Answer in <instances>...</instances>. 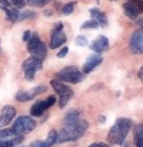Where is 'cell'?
Returning a JSON list of instances; mask_svg holds the SVG:
<instances>
[{
  "mask_svg": "<svg viewBox=\"0 0 143 147\" xmlns=\"http://www.w3.org/2000/svg\"><path fill=\"white\" fill-rule=\"evenodd\" d=\"M88 128V123L86 120L79 119L76 122L64 124V127L58 134L56 143H66V142H75L84 136Z\"/></svg>",
  "mask_w": 143,
  "mask_h": 147,
  "instance_id": "6da1fadb",
  "label": "cell"
},
{
  "mask_svg": "<svg viewBox=\"0 0 143 147\" xmlns=\"http://www.w3.org/2000/svg\"><path fill=\"white\" fill-rule=\"evenodd\" d=\"M132 120L126 117H120L116 120L108 133V141L115 145H122L132 128Z\"/></svg>",
  "mask_w": 143,
  "mask_h": 147,
  "instance_id": "7a4b0ae2",
  "label": "cell"
},
{
  "mask_svg": "<svg viewBox=\"0 0 143 147\" xmlns=\"http://www.w3.org/2000/svg\"><path fill=\"white\" fill-rule=\"evenodd\" d=\"M58 81L71 84H79L86 78V74L81 71L76 66H66L56 73Z\"/></svg>",
  "mask_w": 143,
  "mask_h": 147,
  "instance_id": "3957f363",
  "label": "cell"
},
{
  "mask_svg": "<svg viewBox=\"0 0 143 147\" xmlns=\"http://www.w3.org/2000/svg\"><path fill=\"white\" fill-rule=\"evenodd\" d=\"M28 51L31 54L32 57L38 60L43 61L47 56V47L46 44L41 41V38L36 32L31 34V37L28 42Z\"/></svg>",
  "mask_w": 143,
  "mask_h": 147,
  "instance_id": "277c9868",
  "label": "cell"
},
{
  "mask_svg": "<svg viewBox=\"0 0 143 147\" xmlns=\"http://www.w3.org/2000/svg\"><path fill=\"white\" fill-rule=\"evenodd\" d=\"M36 127V122L30 116L21 115L18 117L12 124L11 129L16 136L25 135L32 132Z\"/></svg>",
  "mask_w": 143,
  "mask_h": 147,
  "instance_id": "5b68a950",
  "label": "cell"
},
{
  "mask_svg": "<svg viewBox=\"0 0 143 147\" xmlns=\"http://www.w3.org/2000/svg\"><path fill=\"white\" fill-rule=\"evenodd\" d=\"M50 86H52V88L54 89L56 93H58L59 95V101H58L59 108H61V109L66 108L69 100L73 96V90L68 86L63 84L60 81H58V80H54V79L50 80Z\"/></svg>",
  "mask_w": 143,
  "mask_h": 147,
  "instance_id": "8992f818",
  "label": "cell"
},
{
  "mask_svg": "<svg viewBox=\"0 0 143 147\" xmlns=\"http://www.w3.org/2000/svg\"><path fill=\"white\" fill-rule=\"evenodd\" d=\"M63 28L64 25L61 21H58L54 24L53 29L51 30L50 34L49 48L51 49H56L66 42L67 37L66 33L63 31Z\"/></svg>",
  "mask_w": 143,
  "mask_h": 147,
  "instance_id": "52a82bcc",
  "label": "cell"
},
{
  "mask_svg": "<svg viewBox=\"0 0 143 147\" xmlns=\"http://www.w3.org/2000/svg\"><path fill=\"white\" fill-rule=\"evenodd\" d=\"M21 67L24 71L26 79L28 81H32L35 78L36 71H40L43 68V61L31 57L22 63Z\"/></svg>",
  "mask_w": 143,
  "mask_h": 147,
  "instance_id": "ba28073f",
  "label": "cell"
},
{
  "mask_svg": "<svg viewBox=\"0 0 143 147\" xmlns=\"http://www.w3.org/2000/svg\"><path fill=\"white\" fill-rule=\"evenodd\" d=\"M57 101V99L54 95H50L47 99L43 100L36 101L30 109V114L32 116L35 117H40L43 115V113L49 109L50 107H52Z\"/></svg>",
  "mask_w": 143,
  "mask_h": 147,
  "instance_id": "9c48e42d",
  "label": "cell"
},
{
  "mask_svg": "<svg viewBox=\"0 0 143 147\" xmlns=\"http://www.w3.org/2000/svg\"><path fill=\"white\" fill-rule=\"evenodd\" d=\"M47 90V87L43 85H39L36 86L30 90L28 91H20L16 93L15 99L18 101L20 102H25V101H28L33 100L35 96L38 94H41V93L44 92Z\"/></svg>",
  "mask_w": 143,
  "mask_h": 147,
  "instance_id": "30bf717a",
  "label": "cell"
},
{
  "mask_svg": "<svg viewBox=\"0 0 143 147\" xmlns=\"http://www.w3.org/2000/svg\"><path fill=\"white\" fill-rule=\"evenodd\" d=\"M130 49L135 55H141L143 52V32L142 29L135 31L130 39Z\"/></svg>",
  "mask_w": 143,
  "mask_h": 147,
  "instance_id": "8fae6325",
  "label": "cell"
},
{
  "mask_svg": "<svg viewBox=\"0 0 143 147\" xmlns=\"http://www.w3.org/2000/svg\"><path fill=\"white\" fill-rule=\"evenodd\" d=\"M102 61H103V58L100 54L93 53V54H91L86 59V62L82 66V72L86 75L91 73L102 63Z\"/></svg>",
  "mask_w": 143,
  "mask_h": 147,
  "instance_id": "7c38bea8",
  "label": "cell"
},
{
  "mask_svg": "<svg viewBox=\"0 0 143 147\" xmlns=\"http://www.w3.org/2000/svg\"><path fill=\"white\" fill-rule=\"evenodd\" d=\"M16 109L12 105H6L0 112V128H3L14 120L16 115Z\"/></svg>",
  "mask_w": 143,
  "mask_h": 147,
  "instance_id": "4fadbf2b",
  "label": "cell"
},
{
  "mask_svg": "<svg viewBox=\"0 0 143 147\" xmlns=\"http://www.w3.org/2000/svg\"><path fill=\"white\" fill-rule=\"evenodd\" d=\"M109 39L104 35H99L90 43L89 49L97 54H102L109 49Z\"/></svg>",
  "mask_w": 143,
  "mask_h": 147,
  "instance_id": "5bb4252c",
  "label": "cell"
},
{
  "mask_svg": "<svg viewBox=\"0 0 143 147\" xmlns=\"http://www.w3.org/2000/svg\"><path fill=\"white\" fill-rule=\"evenodd\" d=\"M89 12H90L92 19L95 20L100 26H102V28H105V26H107L108 19H107V16L104 12L101 11L98 8H96V7L90 9Z\"/></svg>",
  "mask_w": 143,
  "mask_h": 147,
  "instance_id": "9a60e30c",
  "label": "cell"
},
{
  "mask_svg": "<svg viewBox=\"0 0 143 147\" xmlns=\"http://www.w3.org/2000/svg\"><path fill=\"white\" fill-rule=\"evenodd\" d=\"M123 9H124L125 14L130 20H136L139 17L140 13H141L139 8L133 3H125L123 5Z\"/></svg>",
  "mask_w": 143,
  "mask_h": 147,
  "instance_id": "2e32d148",
  "label": "cell"
},
{
  "mask_svg": "<svg viewBox=\"0 0 143 147\" xmlns=\"http://www.w3.org/2000/svg\"><path fill=\"white\" fill-rule=\"evenodd\" d=\"M2 10H4V11L6 14V19L7 20L11 21L12 23H14L16 21L19 20V17H20V11L18 8H14V7H2Z\"/></svg>",
  "mask_w": 143,
  "mask_h": 147,
  "instance_id": "e0dca14e",
  "label": "cell"
},
{
  "mask_svg": "<svg viewBox=\"0 0 143 147\" xmlns=\"http://www.w3.org/2000/svg\"><path fill=\"white\" fill-rule=\"evenodd\" d=\"M134 141L135 147H143V127L142 124H138L134 130Z\"/></svg>",
  "mask_w": 143,
  "mask_h": 147,
  "instance_id": "ac0fdd59",
  "label": "cell"
},
{
  "mask_svg": "<svg viewBox=\"0 0 143 147\" xmlns=\"http://www.w3.org/2000/svg\"><path fill=\"white\" fill-rule=\"evenodd\" d=\"M24 141V136L19 135L12 138L4 140L0 142V147H15L16 145H19Z\"/></svg>",
  "mask_w": 143,
  "mask_h": 147,
  "instance_id": "d6986e66",
  "label": "cell"
},
{
  "mask_svg": "<svg viewBox=\"0 0 143 147\" xmlns=\"http://www.w3.org/2000/svg\"><path fill=\"white\" fill-rule=\"evenodd\" d=\"M80 115H81V112L77 109H71L69 110L66 116L64 118V123L67 124V123H71L73 122H76L77 120L80 119Z\"/></svg>",
  "mask_w": 143,
  "mask_h": 147,
  "instance_id": "ffe728a7",
  "label": "cell"
},
{
  "mask_svg": "<svg viewBox=\"0 0 143 147\" xmlns=\"http://www.w3.org/2000/svg\"><path fill=\"white\" fill-rule=\"evenodd\" d=\"M57 137H58L57 131L55 129H51L49 132L47 138L44 140L46 147H51V146H52L56 143V141H57Z\"/></svg>",
  "mask_w": 143,
  "mask_h": 147,
  "instance_id": "44dd1931",
  "label": "cell"
},
{
  "mask_svg": "<svg viewBox=\"0 0 143 147\" xmlns=\"http://www.w3.org/2000/svg\"><path fill=\"white\" fill-rule=\"evenodd\" d=\"M14 137H16V135L12 132L11 129H4L0 130V142L12 138Z\"/></svg>",
  "mask_w": 143,
  "mask_h": 147,
  "instance_id": "7402d4cb",
  "label": "cell"
},
{
  "mask_svg": "<svg viewBox=\"0 0 143 147\" xmlns=\"http://www.w3.org/2000/svg\"><path fill=\"white\" fill-rule=\"evenodd\" d=\"M36 16V13L34 11H30V10H27L24 11L23 12L20 13V17H19V20L18 21H23L25 20H29V19H34Z\"/></svg>",
  "mask_w": 143,
  "mask_h": 147,
  "instance_id": "603a6c76",
  "label": "cell"
},
{
  "mask_svg": "<svg viewBox=\"0 0 143 147\" xmlns=\"http://www.w3.org/2000/svg\"><path fill=\"white\" fill-rule=\"evenodd\" d=\"M99 28L98 23L93 19L85 21L81 26V29H96V28Z\"/></svg>",
  "mask_w": 143,
  "mask_h": 147,
  "instance_id": "cb8c5ba5",
  "label": "cell"
},
{
  "mask_svg": "<svg viewBox=\"0 0 143 147\" xmlns=\"http://www.w3.org/2000/svg\"><path fill=\"white\" fill-rule=\"evenodd\" d=\"M75 4H76L75 2H69V3H67V4L64 5L62 7V10H61V11H62L63 14H64V15H66V16L72 14V13L73 12V10H74V5H75Z\"/></svg>",
  "mask_w": 143,
  "mask_h": 147,
  "instance_id": "d4e9b609",
  "label": "cell"
},
{
  "mask_svg": "<svg viewBox=\"0 0 143 147\" xmlns=\"http://www.w3.org/2000/svg\"><path fill=\"white\" fill-rule=\"evenodd\" d=\"M49 1H50V0H27V3L30 6H34V7H43Z\"/></svg>",
  "mask_w": 143,
  "mask_h": 147,
  "instance_id": "484cf974",
  "label": "cell"
},
{
  "mask_svg": "<svg viewBox=\"0 0 143 147\" xmlns=\"http://www.w3.org/2000/svg\"><path fill=\"white\" fill-rule=\"evenodd\" d=\"M74 42H75V44L78 47H85V46H87L88 44L87 39L85 36H83V35H78V36H76Z\"/></svg>",
  "mask_w": 143,
  "mask_h": 147,
  "instance_id": "4316f807",
  "label": "cell"
},
{
  "mask_svg": "<svg viewBox=\"0 0 143 147\" xmlns=\"http://www.w3.org/2000/svg\"><path fill=\"white\" fill-rule=\"evenodd\" d=\"M10 1L19 9L24 8L26 5V0H10Z\"/></svg>",
  "mask_w": 143,
  "mask_h": 147,
  "instance_id": "83f0119b",
  "label": "cell"
},
{
  "mask_svg": "<svg viewBox=\"0 0 143 147\" xmlns=\"http://www.w3.org/2000/svg\"><path fill=\"white\" fill-rule=\"evenodd\" d=\"M68 52H69V49L68 47H64L61 49V50L58 53V58H64V57H66L68 54Z\"/></svg>",
  "mask_w": 143,
  "mask_h": 147,
  "instance_id": "f1b7e54d",
  "label": "cell"
},
{
  "mask_svg": "<svg viewBox=\"0 0 143 147\" xmlns=\"http://www.w3.org/2000/svg\"><path fill=\"white\" fill-rule=\"evenodd\" d=\"M131 3L135 5L139 8L140 12L143 11V0H131Z\"/></svg>",
  "mask_w": 143,
  "mask_h": 147,
  "instance_id": "f546056e",
  "label": "cell"
},
{
  "mask_svg": "<svg viewBox=\"0 0 143 147\" xmlns=\"http://www.w3.org/2000/svg\"><path fill=\"white\" fill-rule=\"evenodd\" d=\"M31 37V31L30 30H26L23 34V36H22V40L23 42H28V40L30 39Z\"/></svg>",
  "mask_w": 143,
  "mask_h": 147,
  "instance_id": "4dcf8cb0",
  "label": "cell"
},
{
  "mask_svg": "<svg viewBox=\"0 0 143 147\" xmlns=\"http://www.w3.org/2000/svg\"><path fill=\"white\" fill-rule=\"evenodd\" d=\"M11 2L9 0H0V8L2 7H10Z\"/></svg>",
  "mask_w": 143,
  "mask_h": 147,
  "instance_id": "1f68e13d",
  "label": "cell"
},
{
  "mask_svg": "<svg viewBox=\"0 0 143 147\" xmlns=\"http://www.w3.org/2000/svg\"><path fill=\"white\" fill-rule=\"evenodd\" d=\"M88 147H109V145L101 142V143H94L92 144H90Z\"/></svg>",
  "mask_w": 143,
  "mask_h": 147,
  "instance_id": "d6a6232c",
  "label": "cell"
},
{
  "mask_svg": "<svg viewBox=\"0 0 143 147\" xmlns=\"http://www.w3.org/2000/svg\"><path fill=\"white\" fill-rule=\"evenodd\" d=\"M138 77L140 78V79L142 81V80H143V68L142 67H140V71L138 72Z\"/></svg>",
  "mask_w": 143,
  "mask_h": 147,
  "instance_id": "836d02e7",
  "label": "cell"
},
{
  "mask_svg": "<svg viewBox=\"0 0 143 147\" xmlns=\"http://www.w3.org/2000/svg\"><path fill=\"white\" fill-rule=\"evenodd\" d=\"M52 14H53L52 11H50V10H45L44 11V15L47 16V17H50Z\"/></svg>",
  "mask_w": 143,
  "mask_h": 147,
  "instance_id": "e575fe53",
  "label": "cell"
},
{
  "mask_svg": "<svg viewBox=\"0 0 143 147\" xmlns=\"http://www.w3.org/2000/svg\"><path fill=\"white\" fill-rule=\"evenodd\" d=\"M110 1H117V0H110Z\"/></svg>",
  "mask_w": 143,
  "mask_h": 147,
  "instance_id": "d590c367",
  "label": "cell"
}]
</instances>
